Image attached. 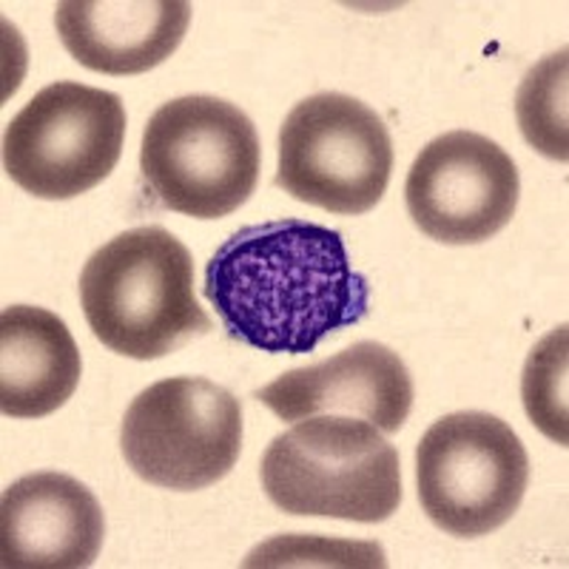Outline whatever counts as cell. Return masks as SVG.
<instances>
[{"label":"cell","mask_w":569,"mask_h":569,"mask_svg":"<svg viewBox=\"0 0 569 569\" xmlns=\"http://www.w3.org/2000/svg\"><path fill=\"white\" fill-rule=\"evenodd\" d=\"M202 297L228 337L262 353H311L368 317L370 282L342 233L308 220L233 231L208 259Z\"/></svg>","instance_id":"1"},{"label":"cell","mask_w":569,"mask_h":569,"mask_svg":"<svg viewBox=\"0 0 569 569\" xmlns=\"http://www.w3.org/2000/svg\"><path fill=\"white\" fill-rule=\"evenodd\" d=\"M80 305L91 333L137 362L162 359L211 330L194 293V259L160 226L117 233L91 253Z\"/></svg>","instance_id":"2"},{"label":"cell","mask_w":569,"mask_h":569,"mask_svg":"<svg viewBox=\"0 0 569 569\" xmlns=\"http://www.w3.org/2000/svg\"><path fill=\"white\" fill-rule=\"evenodd\" d=\"M259 472L268 498L291 516L379 525L401 505L399 450L353 416L293 421L268 445Z\"/></svg>","instance_id":"3"},{"label":"cell","mask_w":569,"mask_h":569,"mask_svg":"<svg viewBox=\"0 0 569 569\" xmlns=\"http://www.w3.org/2000/svg\"><path fill=\"white\" fill-rule=\"evenodd\" d=\"M262 149L251 117L211 94L162 103L142 131L140 171L157 200L194 220H220L251 200Z\"/></svg>","instance_id":"4"},{"label":"cell","mask_w":569,"mask_h":569,"mask_svg":"<svg viewBox=\"0 0 569 569\" xmlns=\"http://www.w3.org/2000/svg\"><path fill=\"white\" fill-rule=\"evenodd\" d=\"M530 459L512 427L481 410L441 416L416 450L427 518L456 538L490 536L525 501Z\"/></svg>","instance_id":"5"},{"label":"cell","mask_w":569,"mask_h":569,"mask_svg":"<svg viewBox=\"0 0 569 569\" xmlns=\"http://www.w3.org/2000/svg\"><path fill=\"white\" fill-rule=\"evenodd\" d=\"M390 171V131L362 100L322 91L305 98L284 117L277 186L293 200L359 217L382 202Z\"/></svg>","instance_id":"6"},{"label":"cell","mask_w":569,"mask_h":569,"mask_svg":"<svg viewBox=\"0 0 569 569\" xmlns=\"http://www.w3.org/2000/svg\"><path fill=\"white\" fill-rule=\"evenodd\" d=\"M126 140V106L114 91L58 80L9 120L3 169L27 194L71 200L117 169Z\"/></svg>","instance_id":"7"},{"label":"cell","mask_w":569,"mask_h":569,"mask_svg":"<svg viewBox=\"0 0 569 569\" xmlns=\"http://www.w3.org/2000/svg\"><path fill=\"white\" fill-rule=\"evenodd\" d=\"M120 447L142 481L180 492L206 490L240 459L242 405L202 376L162 379L129 405Z\"/></svg>","instance_id":"8"},{"label":"cell","mask_w":569,"mask_h":569,"mask_svg":"<svg viewBox=\"0 0 569 569\" xmlns=\"http://www.w3.org/2000/svg\"><path fill=\"white\" fill-rule=\"evenodd\" d=\"M518 169L490 137L447 131L419 151L405 182L410 220L445 246H479L512 220Z\"/></svg>","instance_id":"9"},{"label":"cell","mask_w":569,"mask_h":569,"mask_svg":"<svg viewBox=\"0 0 569 569\" xmlns=\"http://www.w3.org/2000/svg\"><path fill=\"white\" fill-rule=\"evenodd\" d=\"M257 399L282 421L350 413L382 433H399L413 410V379L388 345L356 342L311 368L288 370L257 390Z\"/></svg>","instance_id":"10"},{"label":"cell","mask_w":569,"mask_h":569,"mask_svg":"<svg viewBox=\"0 0 569 569\" xmlns=\"http://www.w3.org/2000/svg\"><path fill=\"white\" fill-rule=\"evenodd\" d=\"M106 538L94 492L63 472H32L0 498V563L7 569H86Z\"/></svg>","instance_id":"11"},{"label":"cell","mask_w":569,"mask_h":569,"mask_svg":"<svg viewBox=\"0 0 569 569\" xmlns=\"http://www.w3.org/2000/svg\"><path fill=\"white\" fill-rule=\"evenodd\" d=\"M54 23L66 52L100 74H142L180 49L191 23L186 0H63Z\"/></svg>","instance_id":"12"},{"label":"cell","mask_w":569,"mask_h":569,"mask_svg":"<svg viewBox=\"0 0 569 569\" xmlns=\"http://www.w3.org/2000/svg\"><path fill=\"white\" fill-rule=\"evenodd\" d=\"M83 373L80 350L58 313L9 305L0 313V410L43 419L74 396Z\"/></svg>","instance_id":"13"},{"label":"cell","mask_w":569,"mask_h":569,"mask_svg":"<svg viewBox=\"0 0 569 569\" xmlns=\"http://www.w3.org/2000/svg\"><path fill=\"white\" fill-rule=\"evenodd\" d=\"M567 49L527 71L516 94V117L532 149L550 160H569L567 137Z\"/></svg>","instance_id":"14"},{"label":"cell","mask_w":569,"mask_h":569,"mask_svg":"<svg viewBox=\"0 0 569 569\" xmlns=\"http://www.w3.org/2000/svg\"><path fill=\"white\" fill-rule=\"evenodd\" d=\"M567 325L532 348L521 373V399L532 425L558 447L569 445L567 419Z\"/></svg>","instance_id":"15"}]
</instances>
